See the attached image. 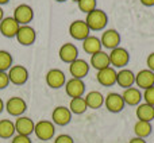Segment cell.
Returning a JSON list of instances; mask_svg holds the SVG:
<instances>
[{"instance_id": "obj_1", "label": "cell", "mask_w": 154, "mask_h": 143, "mask_svg": "<svg viewBox=\"0 0 154 143\" xmlns=\"http://www.w3.org/2000/svg\"><path fill=\"white\" fill-rule=\"evenodd\" d=\"M85 23L89 27L91 31H101L103 29H106L107 23H108V16L103 10L96 8V10L91 11L89 14H87Z\"/></svg>"}, {"instance_id": "obj_2", "label": "cell", "mask_w": 154, "mask_h": 143, "mask_svg": "<svg viewBox=\"0 0 154 143\" xmlns=\"http://www.w3.org/2000/svg\"><path fill=\"white\" fill-rule=\"evenodd\" d=\"M34 134L37 135L38 139H41V141H43V142H48L54 138L56 126H54V123L50 122V120H39L38 123H35Z\"/></svg>"}, {"instance_id": "obj_3", "label": "cell", "mask_w": 154, "mask_h": 143, "mask_svg": "<svg viewBox=\"0 0 154 143\" xmlns=\"http://www.w3.org/2000/svg\"><path fill=\"white\" fill-rule=\"evenodd\" d=\"M4 109L11 115V116H15V117L23 116V114L27 109V103L22 97L14 96V97H10L7 101H5Z\"/></svg>"}, {"instance_id": "obj_4", "label": "cell", "mask_w": 154, "mask_h": 143, "mask_svg": "<svg viewBox=\"0 0 154 143\" xmlns=\"http://www.w3.org/2000/svg\"><path fill=\"white\" fill-rule=\"evenodd\" d=\"M109 57V64L112 68H119V69H125V66L130 61V54L126 49L123 47H116L114 50H111V53H108Z\"/></svg>"}, {"instance_id": "obj_5", "label": "cell", "mask_w": 154, "mask_h": 143, "mask_svg": "<svg viewBox=\"0 0 154 143\" xmlns=\"http://www.w3.org/2000/svg\"><path fill=\"white\" fill-rule=\"evenodd\" d=\"M125 101H123V97L120 93L116 92H109L108 95L104 97V107L108 112L111 114H119V112L123 111L125 108Z\"/></svg>"}, {"instance_id": "obj_6", "label": "cell", "mask_w": 154, "mask_h": 143, "mask_svg": "<svg viewBox=\"0 0 154 143\" xmlns=\"http://www.w3.org/2000/svg\"><path fill=\"white\" fill-rule=\"evenodd\" d=\"M14 19L19 23V26H27L34 19V11L29 4H19L14 10Z\"/></svg>"}, {"instance_id": "obj_7", "label": "cell", "mask_w": 154, "mask_h": 143, "mask_svg": "<svg viewBox=\"0 0 154 143\" xmlns=\"http://www.w3.org/2000/svg\"><path fill=\"white\" fill-rule=\"evenodd\" d=\"M10 82L14 85H23L29 80V70L23 65H12L11 69L7 72Z\"/></svg>"}, {"instance_id": "obj_8", "label": "cell", "mask_w": 154, "mask_h": 143, "mask_svg": "<svg viewBox=\"0 0 154 143\" xmlns=\"http://www.w3.org/2000/svg\"><path fill=\"white\" fill-rule=\"evenodd\" d=\"M72 112L68 107H56L51 112V122L54 123V126H60V127H64L68 126L72 120Z\"/></svg>"}, {"instance_id": "obj_9", "label": "cell", "mask_w": 154, "mask_h": 143, "mask_svg": "<svg viewBox=\"0 0 154 143\" xmlns=\"http://www.w3.org/2000/svg\"><path fill=\"white\" fill-rule=\"evenodd\" d=\"M69 34L73 39L82 42L85 38H88L91 35V30L87 26L85 20H75L69 26Z\"/></svg>"}, {"instance_id": "obj_10", "label": "cell", "mask_w": 154, "mask_h": 143, "mask_svg": "<svg viewBox=\"0 0 154 143\" xmlns=\"http://www.w3.org/2000/svg\"><path fill=\"white\" fill-rule=\"evenodd\" d=\"M120 34L114 29H108L101 34V38H100V42H101V46L108 50H114V49L119 47L120 45Z\"/></svg>"}, {"instance_id": "obj_11", "label": "cell", "mask_w": 154, "mask_h": 143, "mask_svg": "<svg viewBox=\"0 0 154 143\" xmlns=\"http://www.w3.org/2000/svg\"><path fill=\"white\" fill-rule=\"evenodd\" d=\"M65 92L66 95L69 96L70 99H75V97H82L85 92V84L82 80H79V78H70V80H66L65 82Z\"/></svg>"}, {"instance_id": "obj_12", "label": "cell", "mask_w": 154, "mask_h": 143, "mask_svg": "<svg viewBox=\"0 0 154 143\" xmlns=\"http://www.w3.org/2000/svg\"><path fill=\"white\" fill-rule=\"evenodd\" d=\"M66 82V76L62 70L60 69H50L46 73V84L51 89H60Z\"/></svg>"}, {"instance_id": "obj_13", "label": "cell", "mask_w": 154, "mask_h": 143, "mask_svg": "<svg viewBox=\"0 0 154 143\" xmlns=\"http://www.w3.org/2000/svg\"><path fill=\"white\" fill-rule=\"evenodd\" d=\"M19 23L14 19V16H5L0 22V32L5 38H15L19 30Z\"/></svg>"}, {"instance_id": "obj_14", "label": "cell", "mask_w": 154, "mask_h": 143, "mask_svg": "<svg viewBox=\"0 0 154 143\" xmlns=\"http://www.w3.org/2000/svg\"><path fill=\"white\" fill-rule=\"evenodd\" d=\"M16 39L22 46H31L37 39V32L31 26H20L16 34Z\"/></svg>"}, {"instance_id": "obj_15", "label": "cell", "mask_w": 154, "mask_h": 143, "mask_svg": "<svg viewBox=\"0 0 154 143\" xmlns=\"http://www.w3.org/2000/svg\"><path fill=\"white\" fill-rule=\"evenodd\" d=\"M15 131L18 135H26L30 136L32 132H34V127L35 123L32 122L31 117L29 116H19L16 117L15 122Z\"/></svg>"}, {"instance_id": "obj_16", "label": "cell", "mask_w": 154, "mask_h": 143, "mask_svg": "<svg viewBox=\"0 0 154 143\" xmlns=\"http://www.w3.org/2000/svg\"><path fill=\"white\" fill-rule=\"evenodd\" d=\"M89 64H88L85 59H81V58H77L76 61H73L72 64L69 65V72H70V76L73 78H79V80H82L88 76L89 73Z\"/></svg>"}, {"instance_id": "obj_17", "label": "cell", "mask_w": 154, "mask_h": 143, "mask_svg": "<svg viewBox=\"0 0 154 143\" xmlns=\"http://www.w3.org/2000/svg\"><path fill=\"white\" fill-rule=\"evenodd\" d=\"M116 73L118 72L115 70V68L108 66L96 73V80L103 87H112V85L116 84Z\"/></svg>"}, {"instance_id": "obj_18", "label": "cell", "mask_w": 154, "mask_h": 143, "mask_svg": "<svg viewBox=\"0 0 154 143\" xmlns=\"http://www.w3.org/2000/svg\"><path fill=\"white\" fill-rule=\"evenodd\" d=\"M58 56L62 62L70 65L73 61H76V59L79 58V49H77V46L73 45V43H64V45L60 47Z\"/></svg>"}, {"instance_id": "obj_19", "label": "cell", "mask_w": 154, "mask_h": 143, "mask_svg": "<svg viewBox=\"0 0 154 143\" xmlns=\"http://www.w3.org/2000/svg\"><path fill=\"white\" fill-rule=\"evenodd\" d=\"M135 85L138 89H147L154 87V72L149 69H142L135 74Z\"/></svg>"}, {"instance_id": "obj_20", "label": "cell", "mask_w": 154, "mask_h": 143, "mask_svg": "<svg viewBox=\"0 0 154 143\" xmlns=\"http://www.w3.org/2000/svg\"><path fill=\"white\" fill-rule=\"evenodd\" d=\"M122 97H123V101L125 104L127 105H131V107H135V105H139L142 101V92L141 89L135 87H130L127 89H123V93H122Z\"/></svg>"}, {"instance_id": "obj_21", "label": "cell", "mask_w": 154, "mask_h": 143, "mask_svg": "<svg viewBox=\"0 0 154 143\" xmlns=\"http://www.w3.org/2000/svg\"><path fill=\"white\" fill-rule=\"evenodd\" d=\"M116 84L122 87L123 89H127L130 87H134L135 84V74L130 69H120L116 73Z\"/></svg>"}, {"instance_id": "obj_22", "label": "cell", "mask_w": 154, "mask_h": 143, "mask_svg": "<svg viewBox=\"0 0 154 143\" xmlns=\"http://www.w3.org/2000/svg\"><path fill=\"white\" fill-rule=\"evenodd\" d=\"M89 66H92L93 69L96 70H101V69H106V68L111 66L109 64V57H108V53L106 51L100 50L99 53L93 54L91 56V61H89Z\"/></svg>"}, {"instance_id": "obj_23", "label": "cell", "mask_w": 154, "mask_h": 143, "mask_svg": "<svg viewBox=\"0 0 154 143\" xmlns=\"http://www.w3.org/2000/svg\"><path fill=\"white\" fill-rule=\"evenodd\" d=\"M101 42H100V38L95 37V35H89L88 38H85L82 41V50L85 51L87 54L89 56H93V54L99 53L101 50Z\"/></svg>"}, {"instance_id": "obj_24", "label": "cell", "mask_w": 154, "mask_h": 143, "mask_svg": "<svg viewBox=\"0 0 154 143\" xmlns=\"http://www.w3.org/2000/svg\"><path fill=\"white\" fill-rule=\"evenodd\" d=\"M85 103L91 109H99L104 105V96L99 90H91L85 95Z\"/></svg>"}, {"instance_id": "obj_25", "label": "cell", "mask_w": 154, "mask_h": 143, "mask_svg": "<svg viewBox=\"0 0 154 143\" xmlns=\"http://www.w3.org/2000/svg\"><path fill=\"white\" fill-rule=\"evenodd\" d=\"M135 114L138 120L152 123V120H154V107L146 103H141L139 105H137Z\"/></svg>"}, {"instance_id": "obj_26", "label": "cell", "mask_w": 154, "mask_h": 143, "mask_svg": "<svg viewBox=\"0 0 154 143\" xmlns=\"http://www.w3.org/2000/svg\"><path fill=\"white\" fill-rule=\"evenodd\" d=\"M16 134L15 123L10 119L0 120V139H11Z\"/></svg>"}, {"instance_id": "obj_27", "label": "cell", "mask_w": 154, "mask_h": 143, "mask_svg": "<svg viewBox=\"0 0 154 143\" xmlns=\"http://www.w3.org/2000/svg\"><path fill=\"white\" fill-rule=\"evenodd\" d=\"M153 127L152 123L149 122H142V120H138V122L134 124V132H135V136L138 138H147V136L152 134Z\"/></svg>"}, {"instance_id": "obj_28", "label": "cell", "mask_w": 154, "mask_h": 143, "mask_svg": "<svg viewBox=\"0 0 154 143\" xmlns=\"http://www.w3.org/2000/svg\"><path fill=\"white\" fill-rule=\"evenodd\" d=\"M68 108L70 109L72 114L81 115L87 111L88 107H87V103H85L84 97H75V99H70V104H69Z\"/></svg>"}, {"instance_id": "obj_29", "label": "cell", "mask_w": 154, "mask_h": 143, "mask_svg": "<svg viewBox=\"0 0 154 143\" xmlns=\"http://www.w3.org/2000/svg\"><path fill=\"white\" fill-rule=\"evenodd\" d=\"M14 65V58L7 50H0V72H8Z\"/></svg>"}, {"instance_id": "obj_30", "label": "cell", "mask_w": 154, "mask_h": 143, "mask_svg": "<svg viewBox=\"0 0 154 143\" xmlns=\"http://www.w3.org/2000/svg\"><path fill=\"white\" fill-rule=\"evenodd\" d=\"M77 5H79V8H80L81 12L89 14L91 11L96 10L97 2H96V0H80V2L77 3Z\"/></svg>"}, {"instance_id": "obj_31", "label": "cell", "mask_w": 154, "mask_h": 143, "mask_svg": "<svg viewBox=\"0 0 154 143\" xmlns=\"http://www.w3.org/2000/svg\"><path fill=\"white\" fill-rule=\"evenodd\" d=\"M142 97H143L145 103L150 104L154 107V87H150L147 89H145V92L142 93Z\"/></svg>"}, {"instance_id": "obj_32", "label": "cell", "mask_w": 154, "mask_h": 143, "mask_svg": "<svg viewBox=\"0 0 154 143\" xmlns=\"http://www.w3.org/2000/svg\"><path fill=\"white\" fill-rule=\"evenodd\" d=\"M54 143H75L73 138L68 134H61V135L54 138Z\"/></svg>"}, {"instance_id": "obj_33", "label": "cell", "mask_w": 154, "mask_h": 143, "mask_svg": "<svg viewBox=\"0 0 154 143\" xmlns=\"http://www.w3.org/2000/svg\"><path fill=\"white\" fill-rule=\"evenodd\" d=\"M12 141H11V143H32L31 142V139H30V136H26V135H14L12 138Z\"/></svg>"}, {"instance_id": "obj_34", "label": "cell", "mask_w": 154, "mask_h": 143, "mask_svg": "<svg viewBox=\"0 0 154 143\" xmlns=\"http://www.w3.org/2000/svg\"><path fill=\"white\" fill-rule=\"evenodd\" d=\"M8 84H10V78L7 72H0V89H5Z\"/></svg>"}, {"instance_id": "obj_35", "label": "cell", "mask_w": 154, "mask_h": 143, "mask_svg": "<svg viewBox=\"0 0 154 143\" xmlns=\"http://www.w3.org/2000/svg\"><path fill=\"white\" fill-rule=\"evenodd\" d=\"M146 64H147V69L154 72V53L149 54V57H147V59H146Z\"/></svg>"}, {"instance_id": "obj_36", "label": "cell", "mask_w": 154, "mask_h": 143, "mask_svg": "<svg viewBox=\"0 0 154 143\" xmlns=\"http://www.w3.org/2000/svg\"><path fill=\"white\" fill-rule=\"evenodd\" d=\"M128 143H147V142L145 141L143 138H138V136H135V138L130 139V142H128Z\"/></svg>"}, {"instance_id": "obj_37", "label": "cell", "mask_w": 154, "mask_h": 143, "mask_svg": "<svg viewBox=\"0 0 154 143\" xmlns=\"http://www.w3.org/2000/svg\"><path fill=\"white\" fill-rule=\"evenodd\" d=\"M145 7H153L154 5V0H139Z\"/></svg>"}, {"instance_id": "obj_38", "label": "cell", "mask_w": 154, "mask_h": 143, "mask_svg": "<svg viewBox=\"0 0 154 143\" xmlns=\"http://www.w3.org/2000/svg\"><path fill=\"white\" fill-rule=\"evenodd\" d=\"M4 105H5V103L3 101V99H0V114L4 111Z\"/></svg>"}, {"instance_id": "obj_39", "label": "cell", "mask_w": 154, "mask_h": 143, "mask_svg": "<svg viewBox=\"0 0 154 143\" xmlns=\"http://www.w3.org/2000/svg\"><path fill=\"white\" fill-rule=\"evenodd\" d=\"M4 19V11H3V8H2V5H0V22Z\"/></svg>"}, {"instance_id": "obj_40", "label": "cell", "mask_w": 154, "mask_h": 143, "mask_svg": "<svg viewBox=\"0 0 154 143\" xmlns=\"http://www.w3.org/2000/svg\"><path fill=\"white\" fill-rule=\"evenodd\" d=\"M8 2H10V0H0V5H4V4H7Z\"/></svg>"}, {"instance_id": "obj_41", "label": "cell", "mask_w": 154, "mask_h": 143, "mask_svg": "<svg viewBox=\"0 0 154 143\" xmlns=\"http://www.w3.org/2000/svg\"><path fill=\"white\" fill-rule=\"evenodd\" d=\"M56 2H58V3H64V2H66V0H56Z\"/></svg>"}, {"instance_id": "obj_42", "label": "cell", "mask_w": 154, "mask_h": 143, "mask_svg": "<svg viewBox=\"0 0 154 143\" xmlns=\"http://www.w3.org/2000/svg\"><path fill=\"white\" fill-rule=\"evenodd\" d=\"M72 2H75V3H79V2H80V0H72Z\"/></svg>"}]
</instances>
